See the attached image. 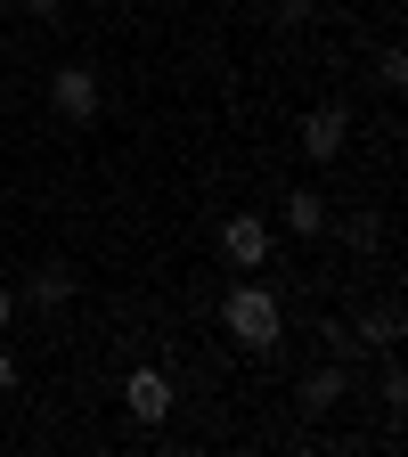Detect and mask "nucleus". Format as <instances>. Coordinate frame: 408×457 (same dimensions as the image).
Segmentation results:
<instances>
[{
	"mask_svg": "<svg viewBox=\"0 0 408 457\" xmlns=\"http://www.w3.org/2000/svg\"><path fill=\"white\" fill-rule=\"evenodd\" d=\"M319 335H327V360H343V368H352V360H360V335H352V327H343V319H327Z\"/></svg>",
	"mask_w": 408,
	"mask_h": 457,
	"instance_id": "9d476101",
	"label": "nucleus"
},
{
	"mask_svg": "<svg viewBox=\"0 0 408 457\" xmlns=\"http://www.w3.org/2000/svg\"><path fill=\"white\" fill-rule=\"evenodd\" d=\"M376 82H384V90H408V57H400V49L376 57Z\"/></svg>",
	"mask_w": 408,
	"mask_h": 457,
	"instance_id": "f8f14e48",
	"label": "nucleus"
},
{
	"mask_svg": "<svg viewBox=\"0 0 408 457\" xmlns=\"http://www.w3.org/2000/svg\"><path fill=\"white\" fill-rule=\"evenodd\" d=\"M221 262L262 270V262H270V220H262V212H229V220H221Z\"/></svg>",
	"mask_w": 408,
	"mask_h": 457,
	"instance_id": "20e7f679",
	"label": "nucleus"
},
{
	"mask_svg": "<svg viewBox=\"0 0 408 457\" xmlns=\"http://www.w3.org/2000/svg\"><path fill=\"white\" fill-rule=\"evenodd\" d=\"M278 220L295 228V237H319V228H327V196H319V188H295V196L278 204Z\"/></svg>",
	"mask_w": 408,
	"mask_h": 457,
	"instance_id": "0eeeda50",
	"label": "nucleus"
},
{
	"mask_svg": "<svg viewBox=\"0 0 408 457\" xmlns=\"http://www.w3.org/2000/svg\"><path fill=\"white\" fill-rule=\"evenodd\" d=\"M123 409H131L139 425H163V417H171V384H163L155 368H139V376L123 384Z\"/></svg>",
	"mask_w": 408,
	"mask_h": 457,
	"instance_id": "423d86ee",
	"label": "nucleus"
},
{
	"mask_svg": "<svg viewBox=\"0 0 408 457\" xmlns=\"http://www.w3.org/2000/svg\"><path fill=\"white\" fill-rule=\"evenodd\" d=\"M343 400H352V368H343V360H319V368L295 384V409H303V417H327V409H343Z\"/></svg>",
	"mask_w": 408,
	"mask_h": 457,
	"instance_id": "39448f33",
	"label": "nucleus"
},
{
	"mask_svg": "<svg viewBox=\"0 0 408 457\" xmlns=\"http://www.w3.org/2000/svg\"><path fill=\"white\" fill-rule=\"evenodd\" d=\"M221 327L246 343V352H278V335H286V311L270 286H229V303H221Z\"/></svg>",
	"mask_w": 408,
	"mask_h": 457,
	"instance_id": "f257e3e1",
	"label": "nucleus"
},
{
	"mask_svg": "<svg viewBox=\"0 0 408 457\" xmlns=\"http://www.w3.org/2000/svg\"><path fill=\"white\" fill-rule=\"evenodd\" d=\"M17 392V360H9V343H0V400Z\"/></svg>",
	"mask_w": 408,
	"mask_h": 457,
	"instance_id": "2eb2a0df",
	"label": "nucleus"
},
{
	"mask_svg": "<svg viewBox=\"0 0 408 457\" xmlns=\"http://www.w3.org/2000/svg\"><path fill=\"white\" fill-rule=\"evenodd\" d=\"M270 25H286V33H303V25H311V0H270Z\"/></svg>",
	"mask_w": 408,
	"mask_h": 457,
	"instance_id": "9b49d317",
	"label": "nucleus"
},
{
	"mask_svg": "<svg viewBox=\"0 0 408 457\" xmlns=\"http://www.w3.org/2000/svg\"><path fill=\"white\" fill-rule=\"evenodd\" d=\"M343 139H352V114H343V106H311L303 123H295V147H303L311 163H335Z\"/></svg>",
	"mask_w": 408,
	"mask_h": 457,
	"instance_id": "7ed1b4c3",
	"label": "nucleus"
},
{
	"mask_svg": "<svg viewBox=\"0 0 408 457\" xmlns=\"http://www.w3.org/2000/svg\"><path fill=\"white\" fill-rule=\"evenodd\" d=\"M352 335L368 343V352H392V343H400V303H376V311H368Z\"/></svg>",
	"mask_w": 408,
	"mask_h": 457,
	"instance_id": "1a4fd4ad",
	"label": "nucleus"
},
{
	"mask_svg": "<svg viewBox=\"0 0 408 457\" xmlns=\"http://www.w3.org/2000/svg\"><path fill=\"white\" fill-rule=\"evenodd\" d=\"M49 106L66 114V123H98V106H106L98 66H57V74H49Z\"/></svg>",
	"mask_w": 408,
	"mask_h": 457,
	"instance_id": "f03ea898",
	"label": "nucleus"
},
{
	"mask_svg": "<svg viewBox=\"0 0 408 457\" xmlns=\"http://www.w3.org/2000/svg\"><path fill=\"white\" fill-rule=\"evenodd\" d=\"M25 303H33V311H66V303H74V270H33V278H25Z\"/></svg>",
	"mask_w": 408,
	"mask_h": 457,
	"instance_id": "6e6552de",
	"label": "nucleus"
},
{
	"mask_svg": "<svg viewBox=\"0 0 408 457\" xmlns=\"http://www.w3.org/2000/svg\"><path fill=\"white\" fill-rule=\"evenodd\" d=\"M376 400H384V409L400 417V409H408V376H400V368H384V384H376Z\"/></svg>",
	"mask_w": 408,
	"mask_h": 457,
	"instance_id": "ddd939ff",
	"label": "nucleus"
},
{
	"mask_svg": "<svg viewBox=\"0 0 408 457\" xmlns=\"http://www.w3.org/2000/svg\"><path fill=\"white\" fill-rule=\"evenodd\" d=\"M17 319V295H9V286H0V327H9Z\"/></svg>",
	"mask_w": 408,
	"mask_h": 457,
	"instance_id": "dca6fc26",
	"label": "nucleus"
},
{
	"mask_svg": "<svg viewBox=\"0 0 408 457\" xmlns=\"http://www.w3.org/2000/svg\"><path fill=\"white\" fill-rule=\"evenodd\" d=\"M25 17L33 25H57V17H66V0H25Z\"/></svg>",
	"mask_w": 408,
	"mask_h": 457,
	"instance_id": "4468645a",
	"label": "nucleus"
}]
</instances>
